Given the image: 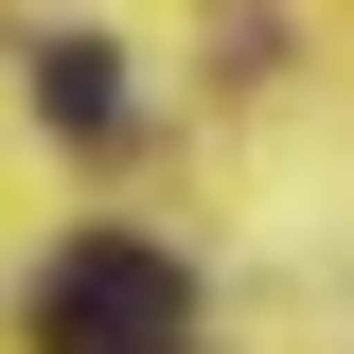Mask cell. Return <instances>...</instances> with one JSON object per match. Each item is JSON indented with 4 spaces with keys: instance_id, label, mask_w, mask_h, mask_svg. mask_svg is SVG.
Returning a JSON list of instances; mask_svg holds the SVG:
<instances>
[{
    "instance_id": "6da1fadb",
    "label": "cell",
    "mask_w": 354,
    "mask_h": 354,
    "mask_svg": "<svg viewBox=\"0 0 354 354\" xmlns=\"http://www.w3.org/2000/svg\"><path fill=\"white\" fill-rule=\"evenodd\" d=\"M195 337V266L142 230H71L36 266V354H177Z\"/></svg>"
},
{
    "instance_id": "7a4b0ae2",
    "label": "cell",
    "mask_w": 354,
    "mask_h": 354,
    "mask_svg": "<svg viewBox=\"0 0 354 354\" xmlns=\"http://www.w3.org/2000/svg\"><path fill=\"white\" fill-rule=\"evenodd\" d=\"M36 106H53L71 142H124V53H106V36H53V53H36Z\"/></svg>"
}]
</instances>
